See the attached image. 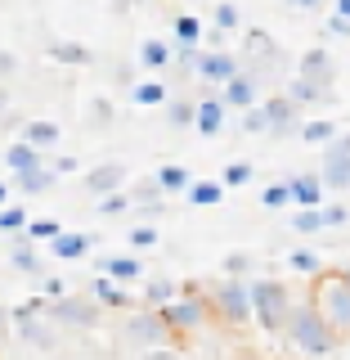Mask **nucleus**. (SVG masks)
Segmentation results:
<instances>
[{
	"label": "nucleus",
	"instance_id": "29",
	"mask_svg": "<svg viewBox=\"0 0 350 360\" xmlns=\"http://www.w3.org/2000/svg\"><path fill=\"white\" fill-rule=\"evenodd\" d=\"M54 180H59V172L41 162V167H32V172H18V176H14V185L22 189V194H45V189H50Z\"/></svg>",
	"mask_w": 350,
	"mask_h": 360
},
{
	"label": "nucleus",
	"instance_id": "18",
	"mask_svg": "<svg viewBox=\"0 0 350 360\" xmlns=\"http://www.w3.org/2000/svg\"><path fill=\"white\" fill-rule=\"evenodd\" d=\"M171 63H175V45L171 41H162V37L140 41V68L144 72H166Z\"/></svg>",
	"mask_w": 350,
	"mask_h": 360
},
{
	"label": "nucleus",
	"instance_id": "1",
	"mask_svg": "<svg viewBox=\"0 0 350 360\" xmlns=\"http://www.w3.org/2000/svg\"><path fill=\"white\" fill-rule=\"evenodd\" d=\"M283 338H288V347H292V352H297V356H306V360H328V356L337 352V347H342L337 329H332L328 320H323V311L314 307L310 297L292 307V320H288Z\"/></svg>",
	"mask_w": 350,
	"mask_h": 360
},
{
	"label": "nucleus",
	"instance_id": "21",
	"mask_svg": "<svg viewBox=\"0 0 350 360\" xmlns=\"http://www.w3.org/2000/svg\"><path fill=\"white\" fill-rule=\"evenodd\" d=\"M45 54H50L54 63H63V68H90V63H95V50L81 45V41H50Z\"/></svg>",
	"mask_w": 350,
	"mask_h": 360
},
{
	"label": "nucleus",
	"instance_id": "53",
	"mask_svg": "<svg viewBox=\"0 0 350 360\" xmlns=\"http://www.w3.org/2000/svg\"><path fill=\"white\" fill-rule=\"evenodd\" d=\"M50 167H54L59 176H67V172H76V158H72V153H63V158H54Z\"/></svg>",
	"mask_w": 350,
	"mask_h": 360
},
{
	"label": "nucleus",
	"instance_id": "30",
	"mask_svg": "<svg viewBox=\"0 0 350 360\" xmlns=\"http://www.w3.org/2000/svg\"><path fill=\"white\" fill-rule=\"evenodd\" d=\"M130 99H135L140 108H162L171 95H166V86L157 82V77H149V82H135V86H130Z\"/></svg>",
	"mask_w": 350,
	"mask_h": 360
},
{
	"label": "nucleus",
	"instance_id": "32",
	"mask_svg": "<svg viewBox=\"0 0 350 360\" xmlns=\"http://www.w3.org/2000/svg\"><path fill=\"white\" fill-rule=\"evenodd\" d=\"M180 297V284H171V279H149V284H144V307H153V311H162L166 302H175Z\"/></svg>",
	"mask_w": 350,
	"mask_h": 360
},
{
	"label": "nucleus",
	"instance_id": "60",
	"mask_svg": "<svg viewBox=\"0 0 350 360\" xmlns=\"http://www.w3.org/2000/svg\"><path fill=\"white\" fill-rule=\"evenodd\" d=\"M337 140H342V144H346V149H350V131H346V135H337Z\"/></svg>",
	"mask_w": 350,
	"mask_h": 360
},
{
	"label": "nucleus",
	"instance_id": "14",
	"mask_svg": "<svg viewBox=\"0 0 350 360\" xmlns=\"http://www.w3.org/2000/svg\"><path fill=\"white\" fill-rule=\"evenodd\" d=\"M126 180H130V172H126L121 162H99V167H90V172H86L81 185H86L95 198H104V194H117Z\"/></svg>",
	"mask_w": 350,
	"mask_h": 360
},
{
	"label": "nucleus",
	"instance_id": "19",
	"mask_svg": "<svg viewBox=\"0 0 350 360\" xmlns=\"http://www.w3.org/2000/svg\"><path fill=\"white\" fill-rule=\"evenodd\" d=\"M243 54L252 63H283V50H278L274 45V37H269V32H261V27H252L243 37Z\"/></svg>",
	"mask_w": 350,
	"mask_h": 360
},
{
	"label": "nucleus",
	"instance_id": "28",
	"mask_svg": "<svg viewBox=\"0 0 350 360\" xmlns=\"http://www.w3.org/2000/svg\"><path fill=\"white\" fill-rule=\"evenodd\" d=\"M22 140H32V144H36V149H45V153H50L54 144L63 140V131H59V122L41 117V122H27V127H22Z\"/></svg>",
	"mask_w": 350,
	"mask_h": 360
},
{
	"label": "nucleus",
	"instance_id": "58",
	"mask_svg": "<svg viewBox=\"0 0 350 360\" xmlns=\"http://www.w3.org/2000/svg\"><path fill=\"white\" fill-rule=\"evenodd\" d=\"M9 202V180H0V207Z\"/></svg>",
	"mask_w": 350,
	"mask_h": 360
},
{
	"label": "nucleus",
	"instance_id": "62",
	"mask_svg": "<svg viewBox=\"0 0 350 360\" xmlns=\"http://www.w3.org/2000/svg\"><path fill=\"white\" fill-rule=\"evenodd\" d=\"M0 108H5V90H0Z\"/></svg>",
	"mask_w": 350,
	"mask_h": 360
},
{
	"label": "nucleus",
	"instance_id": "56",
	"mask_svg": "<svg viewBox=\"0 0 350 360\" xmlns=\"http://www.w3.org/2000/svg\"><path fill=\"white\" fill-rule=\"evenodd\" d=\"M117 82L121 86H135V68H117Z\"/></svg>",
	"mask_w": 350,
	"mask_h": 360
},
{
	"label": "nucleus",
	"instance_id": "11",
	"mask_svg": "<svg viewBox=\"0 0 350 360\" xmlns=\"http://www.w3.org/2000/svg\"><path fill=\"white\" fill-rule=\"evenodd\" d=\"M319 176L328 189H350V149L342 140L323 144V162H319Z\"/></svg>",
	"mask_w": 350,
	"mask_h": 360
},
{
	"label": "nucleus",
	"instance_id": "4",
	"mask_svg": "<svg viewBox=\"0 0 350 360\" xmlns=\"http://www.w3.org/2000/svg\"><path fill=\"white\" fill-rule=\"evenodd\" d=\"M292 288L283 279H252V311H256V324L265 333H283L288 320H292Z\"/></svg>",
	"mask_w": 350,
	"mask_h": 360
},
{
	"label": "nucleus",
	"instance_id": "48",
	"mask_svg": "<svg viewBox=\"0 0 350 360\" xmlns=\"http://www.w3.org/2000/svg\"><path fill=\"white\" fill-rule=\"evenodd\" d=\"M256 262H252V252H229L224 257V275H247Z\"/></svg>",
	"mask_w": 350,
	"mask_h": 360
},
{
	"label": "nucleus",
	"instance_id": "17",
	"mask_svg": "<svg viewBox=\"0 0 350 360\" xmlns=\"http://www.w3.org/2000/svg\"><path fill=\"white\" fill-rule=\"evenodd\" d=\"M50 248V257H59V262H81V257H90V248H95V234H81V230H63Z\"/></svg>",
	"mask_w": 350,
	"mask_h": 360
},
{
	"label": "nucleus",
	"instance_id": "37",
	"mask_svg": "<svg viewBox=\"0 0 350 360\" xmlns=\"http://www.w3.org/2000/svg\"><path fill=\"white\" fill-rule=\"evenodd\" d=\"M292 230H297V234H319V230H328V221H323V207H297V217H292Z\"/></svg>",
	"mask_w": 350,
	"mask_h": 360
},
{
	"label": "nucleus",
	"instance_id": "42",
	"mask_svg": "<svg viewBox=\"0 0 350 360\" xmlns=\"http://www.w3.org/2000/svg\"><path fill=\"white\" fill-rule=\"evenodd\" d=\"M252 162H229V167H224V172H220V180H224V189H243V185H252Z\"/></svg>",
	"mask_w": 350,
	"mask_h": 360
},
{
	"label": "nucleus",
	"instance_id": "43",
	"mask_svg": "<svg viewBox=\"0 0 350 360\" xmlns=\"http://www.w3.org/2000/svg\"><path fill=\"white\" fill-rule=\"evenodd\" d=\"M243 131H247V135H269L265 104H252V108H243Z\"/></svg>",
	"mask_w": 350,
	"mask_h": 360
},
{
	"label": "nucleus",
	"instance_id": "31",
	"mask_svg": "<svg viewBox=\"0 0 350 360\" xmlns=\"http://www.w3.org/2000/svg\"><path fill=\"white\" fill-rule=\"evenodd\" d=\"M171 37H175V45H202L207 27H202V18H194V14H175V22H171Z\"/></svg>",
	"mask_w": 350,
	"mask_h": 360
},
{
	"label": "nucleus",
	"instance_id": "39",
	"mask_svg": "<svg viewBox=\"0 0 350 360\" xmlns=\"http://www.w3.org/2000/svg\"><path fill=\"white\" fill-rule=\"evenodd\" d=\"M130 207H135L130 189H117V194H104V198H99V212H104V217H126Z\"/></svg>",
	"mask_w": 350,
	"mask_h": 360
},
{
	"label": "nucleus",
	"instance_id": "45",
	"mask_svg": "<svg viewBox=\"0 0 350 360\" xmlns=\"http://www.w3.org/2000/svg\"><path fill=\"white\" fill-rule=\"evenodd\" d=\"M117 117V108H112V99H90V127H108V122Z\"/></svg>",
	"mask_w": 350,
	"mask_h": 360
},
{
	"label": "nucleus",
	"instance_id": "51",
	"mask_svg": "<svg viewBox=\"0 0 350 360\" xmlns=\"http://www.w3.org/2000/svg\"><path fill=\"white\" fill-rule=\"evenodd\" d=\"M328 37H350V18H346V14H337V9L328 14Z\"/></svg>",
	"mask_w": 350,
	"mask_h": 360
},
{
	"label": "nucleus",
	"instance_id": "61",
	"mask_svg": "<svg viewBox=\"0 0 350 360\" xmlns=\"http://www.w3.org/2000/svg\"><path fill=\"white\" fill-rule=\"evenodd\" d=\"M342 275H346V279H350V262H346V266H342Z\"/></svg>",
	"mask_w": 350,
	"mask_h": 360
},
{
	"label": "nucleus",
	"instance_id": "5",
	"mask_svg": "<svg viewBox=\"0 0 350 360\" xmlns=\"http://www.w3.org/2000/svg\"><path fill=\"white\" fill-rule=\"evenodd\" d=\"M104 302L95 297V292H63V297H54L50 307H45V315H50L54 324H63V329H81V333H90V329H99L104 324Z\"/></svg>",
	"mask_w": 350,
	"mask_h": 360
},
{
	"label": "nucleus",
	"instance_id": "26",
	"mask_svg": "<svg viewBox=\"0 0 350 360\" xmlns=\"http://www.w3.org/2000/svg\"><path fill=\"white\" fill-rule=\"evenodd\" d=\"M9 266H14L18 275H36V270H41V257H36V248H32L27 234H14V248H9Z\"/></svg>",
	"mask_w": 350,
	"mask_h": 360
},
{
	"label": "nucleus",
	"instance_id": "47",
	"mask_svg": "<svg viewBox=\"0 0 350 360\" xmlns=\"http://www.w3.org/2000/svg\"><path fill=\"white\" fill-rule=\"evenodd\" d=\"M130 248H157V225H149V221L135 225V230H130Z\"/></svg>",
	"mask_w": 350,
	"mask_h": 360
},
{
	"label": "nucleus",
	"instance_id": "23",
	"mask_svg": "<svg viewBox=\"0 0 350 360\" xmlns=\"http://www.w3.org/2000/svg\"><path fill=\"white\" fill-rule=\"evenodd\" d=\"M288 95L297 99L301 108H314V104H328V99H332V90H328V86H319V82H310V77H297V72H292Z\"/></svg>",
	"mask_w": 350,
	"mask_h": 360
},
{
	"label": "nucleus",
	"instance_id": "16",
	"mask_svg": "<svg viewBox=\"0 0 350 360\" xmlns=\"http://www.w3.org/2000/svg\"><path fill=\"white\" fill-rule=\"evenodd\" d=\"M288 185H292V207H323V176H314V172H301V176H288Z\"/></svg>",
	"mask_w": 350,
	"mask_h": 360
},
{
	"label": "nucleus",
	"instance_id": "22",
	"mask_svg": "<svg viewBox=\"0 0 350 360\" xmlns=\"http://www.w3.org/2000/svg\"><path fill=\"white\" fill-rule=\"evenodd\" d=\"M130 198H135V212H140V217H157V212H162V202H166V189L157 185V176H153V180L130 185Z\"/></svg>",
	"mask_w": 350,
	"mask_h": 360
},
{
	"label": "nucleus",
	"instance_id": "35",
	"mask_svg": "<svg viewBox=\"0 0 350 360\" xmlns=\"http://www.w3.org/2000/svg\"><path fill=\"white\" fill-rule=\"evenodd\" d=\"M288 266L297 270V275H323V257L314 252V248H297V252H288Z\"/></svg>",
	"mask_w": 350,
	"mask_h": 360
},
{
	"label": "nucleus",
	"instance_id": "52",
	"mask_svg": "<svg viewBox=\"0 0 350 360\" xmlns=\"http://www.w3.org/2000/svg\"><path fill=\"white\" fill-rule=\"evenodd\" d=\"M63 292H67V284H63L59 275H50V279H45V297H50V302H54V297H63Z\"/></svg>",
	"mask_w": 350,
	"mask_h": 360
},
{
	"label": "nucleus",
	"instance_id": "9",
	"mask_svg": "<svg viewBox=\"0 0 350 360\" xmlns=\"http://www.w3.org/2000/svg\"><path fill=\"white\" fill-rule=\"evenodd\" d=\"M220 95H224V104H229V108H252V104H261V72L243 63V72L229 77V82L220 86Z\"/></svg>",
	"mask_w": 350,
	"mask_h": 360
},
{
	"label": "nucleus",
	"instance_id": "8",
	"mask_svg": "<svg viewBox=\"0 0 350 360\" xmlns=\"http://www.w3.org/2000/svg\"><path fill=\"white\" fill-rule=\"evenodd\" d=\"M50 315L45 311H22V315H14V329H18V338L27 347H36V352H54V347H59V333L50 329Z\"/></svg>",
	"mask_w": 350,
	"mask_h": 360
},
{
	"label": "nucleus",
	"instance_id": "6",
	"mask_svg": "<svg viewBox=\"0 0 350 360\" xmlns=\"http://www.w3.org/2000/svg\"><path fill=\"white\" fill-rule=\"evenodd\" d=\"M162 315H166V324H171L175 333H198V329H207V320L216 311H211V297L202 288H180V297L166 302Z\"/></svg>",
	"mask_w": 350,
	"mask_h": 360
},
{
	"label": "nucleus",
	"instance_id": "15",
	"mask_svg": "<svg viewBox=\"0 0 350 360\" xmlns=\"http://www.w3.org/2000/svg\"><path fill=\"white\" fill-rule=\"evenodd\" d=\"M224 117H229L224 95H207V99H198V122H194V131H202V135L211 140V135L224 131Z\"/></svg>",
	"mask_w": 350,
	"mask_h": 360
},
{
	"label": "nucleus",
	"instance_id": "12",
	"mask_svg": "<svg viewBox=\"0 0 350 360\" xmlns=\"http://www.w3.org/2000/svg\"><path fill=\"white\" fill-rule=\"evenodd\" d=\"M265 117H269V135H292L301 131V104L292 95H269L265 99Z\"/></svg>",
	"mask_w": 350,
	"mask_h": 360
},
{
	"label": "nucleus",
	"instance_id": "27",
	"mask_svg": "<svg viewBox=\"0 0 350 360\" xmlns=\"http://www.w3.org/2000/svg\"><path fill=\"white\" fill-rule=\"evenodd\" d=\"M99 270L112 279H121V284H135V279H144V262L140 257H104L99 262Z\"/></svg>",
	"mask_w": 350,
	"mask_h": 360
},
{
	"label": "nucleus",
	"instance_id": "50",
	"mask_svg": "<svg viewBox=\"0 0 350 360\" xmlns=\"http://www.w3.org/2000/svg\"><path fill=\"white\" fill-rule=\"evenodd\" d=\"M14 72H18V54L14 50H0V82H9Z\"/></svg>",
	"mask_w": 350,
	"mask_h": 360
},
{
	"label": "nucleus",
	"instance_id": "36",
	"mask_svg": "<svg viewBox=\"0 0 350 360\" xmlns=\"http://www.w3.org/2000/svg\"><path fill=\"white\" fill-rule=\"evenodd\" d=\"M301 140H306V144H332V140H337V127H332L328 117L301 122Z\"/></svg>",
	"mask_w": 350,
	"mask_h": 360
},
{
	"label": "nucleus",
	"instance_id": "46",
	"mask_svg": "<svg viewBox=\"0 0 350 360\" xmlns=\"http://www.w3.org/2000/svg\"><path fill=\"white\" fill-rule=\"evenodd\" d=\"M135 360H189V356L180 352L175 342H166V347H144V352L135 356Z\"/></svg>",
	"mask_w": 350,
	"mask_h": 360
},
{
	"label": "nucleus",
	"instance_id": "55",
	"mask_svg": "<svg viewBox=\"0 0 350 360\" xmlns=\"http://www.w3.org/2000/svg\"><path fill=\"white\" fill-rule=\"evenodd\" d=\"M283 5H292V9H319L323 0H283Z\"/></svg>",
	"mask_w": 350,
	"mask_h": 360
},
{
	"label": "nucleus",
	"instance_id": "33",
	"mask_svg": "<svg viewBox=\"0 0 350 360\" xmlns=\"http://www.w3.org/2000/svg\"><path fill=\"white\" fill-rule=\"evenodd\" d=\"M220 198H224V180H194L189 185V202L194 207H216Z\"/></svg>",
	"mask_w": 350,
	"mask_h": 360
},
{
	"label": "nucleus",
	"instance_id": "44",
	"mask_svg": "<svg viewBox=\"0 0 350 360\" xmlns=\"http://www.w3.org/2000/svg\"><path fill=\"white\" fill-rule=\"evenodd\" d=\"M216 27H220V32H238V27H243V14H238V5L220 0V5H216Z\"/></svg>",
	"mask_w": 350,
	"mask_h": 360
},
{
	"label": "nucleus",
	"instance_id": "38",
	"mask_svg": "<svg viewBox=\"0 0 350 360\" xmlns=\"http://www.w3.org/2000/svg\"><path fill=\"white\" fill-rule=\"evenodd\" d=\"M22 234H27V239H36V243H54V239L63 234V225H59V221H50V217H32Z\"/></svg>",
	"mask_w": 350,
	"mask_h": 360
},
{
	"label": "nucleus",
	"instance_id": "49",
	"mask_svg": "<svg viewBox=\"0 0 350 360\" xmlns=\"http://www.w3.org/2000/svg\"><path fill=\"white\" fill-rule=\"evenodd\" d=\"M323 221H328V230H337V225H346V221H350V207L332 202V207H323Z\"/></svg>",
	"mask_w": 350,
	"mask_h": 360
},
{
	"label": "nucleus",
	"instance_id": "24",
	"mask_svg": "<svg viewBox=\"0 0 350 360\" xmlns=\"http://www.w3.org/2000/svg\"><path fill=\"white\" fill-rule=\"evenodd\" d=\"M45 162V149H36V144H32V140H18V144H9V149H5V167H9V172H32V167H41Z\"/></svg>",
	"mask_w": 350,
	"mask_h": 360
},
{
	"label": "nucleus",
	"instance_id": "20",
	"mask_svg": "<svg viewBox=\"0 0 350 360\" xmlns=\"http://www.w3.org/2000/svg\"><path fill=\"white\" fill-rule=\"evenodd\" d=\"M90 292H95V297L104 302L108 311H126L130 302H135V297H130V288L121 284V279H112V275H104V270H99V279H95V284H90Z\"/></svg>",
	"mask_w": 350,
	"mask_h": 360
},
{
	"label": "nucleus",
	"instance_id": "10",
	"mask_svg": "<svg viewBox=\"0 0 350 360\" xmlns=\"http://www.w3.org/2000/svg\"><path fill=\"white\" fill-rule=\"evenodd\" d=\"M243 72V63H238V54H229L220 45V50H202V63H198V77L207 86H224L229 77H238Z\"/></svg>",
	"mask_w": 350,
	"mask_h": 360
},
{
	"label": "nucleus",
	"instance_id": "41",
	"mask_svg": "<svg viewBox=\"0 0 350 360\" xmlns=\"http://www.w3.org/2000/svg\"><path fill=\"white\" fill-rule=\"evenodd\" d=\"M261 202H265L269 212L292 207V185H288V180H278V185H265V189H261Z\"/></svg>",
	"mask_w": 350,
	"mask_h": 360
},
{
	"label": "nucleus",
	"instance_id": "34",
	"mask_svg": "<svg viewBox=\"0 0 350 360\" xmlns=\"http://www.w3.org/2000/svg\"><path fill=\"white\" fill-rule=\"evenodd\" d=\"M166 122H171V127H194L198 122V104L194 99H166Z\"/></svg>",
	"mask_w": 350,
	"mask_h": 360
},
{
	"label": "nucleus",
	"instance_id": "2",
	"mask_svg": "<svg viewBox=\"0 0 350 360\" xmlns=\"http://www.w3.org/2000/svg\"><path fill=\"white\" fill-rule=\"evenodd\" d=\"M310 302L323 311V320L337 329V338L350 342V279L342 275V270H323V275H314Z\"/></svg>",
	"mask_w": 350,
	"mask_h": 360
},
{
	"label": "nucleus",
	"instance_id": "54",
	"mask_svg": "<svg viewBox=\"0 0 350 360\" xmlns=\"http://www.w3.org/2000/svg\"><path fill=\"white\" fill-rule=\"evenodd\" d=\"M9 324H14V311H9V307H0V338L9 333Z\"/></svg>",
	"mask_w": 350,
	"mask_h": 360
},
{
	"label": "nucleus",
	"instance_id": "25",
	"mask_svg": "<svg viewBox=\"0 0 350 360\" xmlns=\"http://www.w3.org/2000/svg\"><path fill=\"white\" fill-rule=\"evenodd\" d=\"M153 176H157V185H162L166 194H189V185H194V172L180 167V162H162Z\"/></svg>",
	"mask_w": 350,
	"mask_h": 360
},
{
	"label": "nucleus",
	"instance_id": "13",
	"mask_svg": "<svg viewBox=\"0 0 350 360\" xmlns=\"http://www.w3.org/2000/svg\"><path fill=\"white\" fill-rule=\"evenodd\" d=\"M297 77H310V82H319V86H337V63H332V54L323 50V45H314V50H306L297 59Z\"/></svg>",
	"mask_w": 350,
	"mask_h": 360
},
{
	"label": "nucleus",
	"instance_id": "57",
	"mask_svg": "<svg viewBox=\"0 0 350 360\" xmlns=\"http://www.w3.org/2000/svg\"><path fill=\"white\" fill-rule=\"evenodd\" d=\"M332 9H337V14H346V18H350V0H332Z\"/></svg>",
	"mask_w": 350,
	"mask_h": 360
},
{
	"label": "nucleus",
	"instance_id": "59",
	"mask_svg": "<svg viewBox=\"0 0 350 360\" xmlns=\"http://www.w3.org/2000/svg\"><path fill=\"white\" fill-rule=\"evenodd\" d=\"M112 5H117V9H130V5H140V0H112Z\"/></svg>",
	"mask_w": 350,
	"mask_h": 360
},
{
	"label": "nucleus",
	"instance_id": "40",
	"mask_svg": "<svg viewBox=\"0 0 350 360\" xmlns=\"http://www.w3.org/2000/svg\"><path fill=\"white\" fill-rule=\"evenodd\" d=\"M27 221H32V212H22V207H0V234H22L27 230Z\"/></svg>",
	"mask_w": 350,
	"mask_h": 360
},
{
	"label": "nucleus",
	"instance_id": "7",
	"mask_svg": "<svg viewBox=\"0 0 350 360\" xmlns=\"http://www.w3.org/2000/svg\"><path fill=\"white\" fill-rule=\"evenodd\" d=\"M121 338L126 342H135L144 352V347H166V342H175V329L166 324V315L162 311H153V307H144V311H135L126 324H121Z\"/></svg>",
	"mask_w": 350,
	"mask_h": 360
},
{
	"label": "nucleus",
	"instance_id": "3",
	"mask_svg": "<svg viewBox=\"0 0 350 360\" xmlns=\"http://www.w3.org/2000/svg\"><path fill=\"white\" fill-rule=\"evenodd\" d=\"M207 297H211V311H216L220 324H229V329L256 324V311H252V279L224 275L216 288H207Z\"/></svg>",
	"mask_w": 350,
	"mask_h": 360
}]
</instances>
